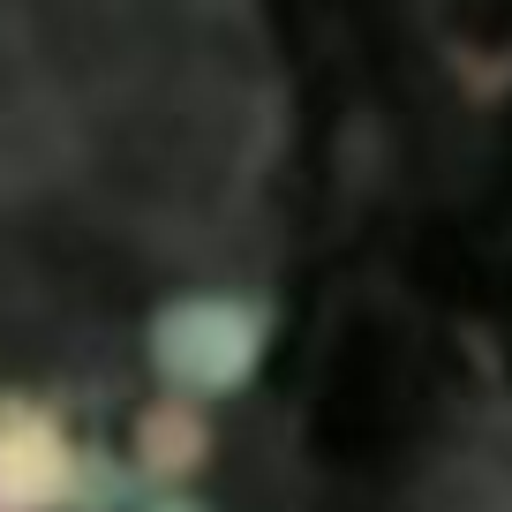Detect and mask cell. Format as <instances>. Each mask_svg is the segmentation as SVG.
<instances>
[{"label":"cell","instance_id":"cell-1","mask_svg":"<svg viewBox=\"0 0 512 512\" xmlns=\"http://www.w3.org/2000/svg\"><path fill=\"white\" fill-rule=\"evenodd\" d=\"M151 377L159 392H181V400H234L249 392L264 354H272V302L234 287H189V294H166L151 309Z\"/></svg>","mask_w":512,"mask_h":512},{"label":"cell","instance_id":"cell-2","mask_svg":"<svg viewBox=\"0 0 512 512\" xmlns=\"http://www.w3.org/2000/svg\"><path fill=\"white\" fill-rule=\"evenodd\" d=\"M76 460L83 445L68 437V422L46 400H31V392L0 400V505L8 512H68Z\"/></svg>","mask_w":512,"mask_h":512},{"label":"cell","instance_id":"cell-3","mask_svg":"<svg viewBox=\"0 0 512 512\" xmlns=\"http://www.w3.org/2000/svg\"><path fill=\"white\" fill-rule=\"evenodd\" d=\"M219 437H211V407L181 400V392H159V400L136 407L128 422V467L151 482V490H189L196 475L211 467Z\"/></svg>","mask_w":512,"mask_h":512},{"label":"cell","instance_id":"cell-4","mask_svg":"<svg viewBox=\"0 0 512 512\" xmlns=\"http://www.w3.org/2000/svg\"><path fill=\"white\" fill-rule=\"evenodd\" d=\"M151 497V482L128 467V452H98L83 445L76 460V497H68V512H136Z\"/></svg>","mask_w":512,"mask_h":512},{"label":"cell","instance_id":"cell-5","mask_svg":"<svg viewBox=\"0 0 512 512\" xmlns=\"http://www.w3.org/2000/svg\"><path fill=\"white\" fill-rule=\"evenodd\" d=\"M136 512H211V505H204V497H189V490H151Z\"/></svg>","mask_w":512,"mask_h":512},{"label":"cell","instance_id":"cell-6","mask_svg":"<svg viewBox=\"0 0 512 512\" xmlns=\"http://www.w3.org/2000/svg\"><path fill=\"white\" fill-rule=\"evenodd\" d=\"M0 512H8V505H0Z\"/></svg>","mask_w":512,"mask_h":512}]
</instances>
